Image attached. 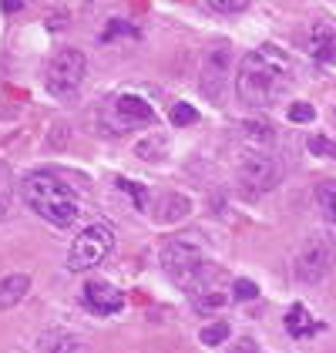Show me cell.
<instances>
[{
	"label": "cell",
	"mask_w": 336,
	"mask_h": 353,
	"mask_svg": "<svg viewBox=\"0 0 336 353\" xmlns=\"http://www.w3.org/2000/svg\"><path fill=\"white\" fill-rule=\"evenodd\" d=\"M225 296L222 293H212V296H205V299H198V310H212V306H222Z\"/></svg>",
	"instance_id": "cell-27"
},
{
	"label": "cell",
	"mask_w": 336,
	"mask_h": 353,
	"mask_svg": "<svg viewBox=\"0 0 336 353\" xmlns=\"http://www.w3.org/2000/svg\"><path fill=\"white\" fill-rule=\"evenodd\" d=\"M24 202L51 225H74L81 219V195L54 172H30L21 182Z\"/></svg>",
	"instance_id": "cell-2"
},
{
	"label": "cell",
	"mask_w": 336,
	"mask_h": 353,
	"mask_svg": "<svg viewBox=\"0 0 336 353\" xmlns=\"http://www.w3.org/2000/svg\"><path fill=\"white\" fill-rule=\"evenodd\" d=\"M162 270H165L168 279H171L175 286H182L185 293H198V290L216 276L209 256H205L196 243H189V239H171V243L162 249Z\"/></svg>",
	"instance_id": "cell-3"
},
{
	"label": "cell",
	"mask_w": 336,
	"mask_h": 353,
	"mask_svg": "<svg viewBox=\"0 0 336 353\" xmlns=\"http://www.w3.org/2000/svg\"><path fill=\"white\" fill-rule=\"evenodd\" d=\"M30 290V279L24 272H14V276H3L0 279V310H10V306H17L21 299L28 296Z\"/></svg>",
	"instance_id": "cell-13"
},
{
	"label": "cell",
	"mask_w": 336,
	"mask_h": 353,
	"mask_svg": "<svg viewBox=\"0 0 336 353\" xmlns=\"http://www.w3.org/2000/svg\"><path fill=\"white\" fill-rule=\"evenodd\" d=\"M155 125H158V114L151 108V101H145L135 91H118L101 108V128L108 135H128L135 128H155Z\"/></svg>",
	"instance_id": "cell-4"
},
{
	"label": "cell",
	"mask_w": 336,
	"mask_h": 353,
	"mask_svg": "<svg viewBox=\"0 0 336 353\" xmlns=\"http://www.w3.org/2000/svg\"><path fill=\"white\" fill-rule=\"evenodd\" d=\"M21 7H24L21 0H17V3H14V0H7V3H3V10H7V14H14V10H21Z\"/></svg>",
	"instance_id": "cell-28"
},
{
	"label": "cell",
	"mask_w": 336,
	"mask_h": 353,
	"mask_svg": "<svg viewBox=\"0 0 336 353\" xmlns=\"http://www.w3.org/2000/svg\"><path fill=\"white\" fill-rule=\"evenodd\" d=\"M198 340L205 343V347H219V343H225L229 340V323H209V326H202V333H198Z\"/></svg>",
	"instance_id": "cell-16"
},
{
	"label": "cell",
	"mask_w": 336,
	"mask_h": 353,
	"mask_svg": "<svg viewBox=\"0 0 336 353\" xmlns=\"http://www.w3.org/2000/svg\"><path fill=\"white\" fill-rule=\"evenodd\" d=\"M232 353H259V347H255V340H249V336H242L235 347H232Z\"/></svg>",
	"instance_id": "cell-26"
},
{
	"label": "cell",
	"mask_w": 336,
	"mask_h": 353,
	"mask_svg": "<svg viewBox=\"0 0 336 353\" xmlns=\"http://www.w3.org/2000/svg\"><path fill=\"white\" fill-rule=\"evenodd\" d=\"M202 7L212 10V14H242L249 3H246V0H205Z\"/></svg>",
	"instance_id": "cell-18"
},
{
	"label": "cell",
	"mask_w": 336,
	"mask_h": 353,
	"mask_svg": "<svg viewBox=\"0 0 336 353\" xmlns=\"http://www.w3.org/2000/svg\"><path fill=\"white\" fill-rule=\"evenodd\" d=\"M171 121H175V128H189V125L198 121V111L192 105H185V101H175L171 105Z\"/></svg>",
	"instance_id": "cell-17"
},
{
	"label": "cell",
	"mask_w": 336,
	"mask_h": 353,
	"mask_svg": "<svg viewBox=\"0 0 336 353\" xmlns=\"http://www.w3.org/2000/svg\"><path fill=\"white\" fill-rule=\"evenodd\" d=\"M114 249V232L108 222H91L84 225L81 236L71 243V252H67V270L71 272H84L94 270L98 263L108 259V252Z\"/></svg>",
	"instance_id": "cell-5"
},
{
	"label": "cell",
	"mask_w": 336,
	"mask_h": 353,
	"mask_svg": "<svg viewBox=\"0 0 336 353\" xmlns=\"http://www.w3.org/2000/svg\"><path fill=\"white\" fill-rule=\"evenodd\" d=\"M289 118H293V121H313L316 111H313V105H306V101H296V105L289 108Z\"/></svg>",
	"instance_id": "cell-22"
},
{
	"label": "cell",
	"mask_w": 336,
	"mask_h": 353,
	"mask_svg": "<svg viewBox=\"0 0 336 353\" xmlns=\"http://www.w3.org/2000/svg\"><path fill=\"white\" fill-rule=\"evenodd\" d=\"M306 51L319 64H333L336 61V24L333 21H326V17L313 21V28L306 34Z\"/></svg>",
	"instance_id": "cell-11"
},
{
	"label": "cell",
	"mask_w": 336,
	"mask_h": 353,
	"mask_svg": "<svg viewBox=\"0 0 336 353\" xmlns=\"http://www.w3.org/2000/svg\"><path fill=\"white\" fill-rule=\"evenodd\" d=\"M229 74H232L229 51L225 48H212L209 57H205V64H202V91H205V98L222 101L225 88H229Z\"/></svg>",
	"instance_id": "cell-8"
},
{
	"label": "cell",
	"mask_w": 336,
	"mask_h": 353,
	"mask_svg": "<svg viewBox=\"0 0 336 353\" xmlns=\"http://www.w3.org/2000/svg\"><path fill=\"white\" fill-rule=\"evenodd\" d=\"M316 205H319V212L326 219V225L336 232V182H319L316 185Z\"/></svg>",
	"instance_id": "cell-15"
},
{
	"label": "cell",
	"mask_w": 336,
	"mask_h": 353,
	"mask_svg": "<svg viewBox=\"0 0 336 353\" xmlns=\"http://www.w3.org/2000/svg\"><path fill=\"white\" fill-rule=\"evenodd\" d=\"M84 306L91 310V313H98V316H114V313H121L125 310V293L112 286V283H105V279H91V283H84Z\"/></svg>",
	"instance_id": "cell-9"
},
{
	"label": "cell",
	"mask_w": 336,
	"mask_h": 353,
	"mask_svg": "<svg viewBox=\"0 0 336 353\" xmlns=\"http://www.w3.org/2000/svg\"><path fill=\"white\" fill-rule=\"evenodd\" d=\"M74 333H67V330H61V326H51V330H44L41 333V340H37V353H74Z\"/></svg>",
	"instance_id": "cell-14"
},
{
	"label": "cell",
	"mask_w": 336,
	"mask_h": 353,
	"mask_svg": "<svg viewBox=\"0 0 336 353\" xmlns=\"http://www.w3.org/2000/svg\"><path fill=\"white\" fill-rule=\"evenodd\" d=\"M246 135L259 138V141H269V138H273V132H269V125H255V121H249V125H246Z\"/></svg>",
	"instance_id": "cell-24"
},
{
	"label": "cell",
	"mask_w": 336,
	"mask_h": 353,
	"mask_svg": "<svg viewBox=\"0 0 336 353\" xmlns=\"http://www.w3.org/2000/svg\"><path fill=\"white\" fill-rule=\"evenodd\" d=\"M293 81V61L282 54L276 44L252 48L239 61L235 71V94L249 108H269L282 98V91Z\"/></svg>",
	"instance_id": "cell-1"
},
{
	"label": "cell",
	"mask_w": 336,
	"mask_h": 353,
	"mask_svg": "<svg viewBox=\"0 0 336 353\" xmlns=\"http://www.w3.org/2000/svg\"><path fill=\"white\" fill-rule=\"evenodd\" d=\"M84 71H87V64H84L81 51L64 48V51H57V54L51 57V64H48V71H44V84H48V91H51L54 98H74V94L81 91Z\"/></svg>",
	"instance_id": "cell-6"
},
{
	"label": "cell",
	"mask_w": 336,
	"mask_h": 353,
	"mask_svg": "<svg viewBox=\"0 0 336 353\" xmlns=\"http://www.w3.org/2000/svg\"><path fill=\"white\" fill-rule=\"evenodd\" d=\"M259 296V286L252 279H235L232 283V299H255Z\"/></svg>",
	"instance_id": "cell-20"
},
{
	"label": "cell",
	"mask_w": 336,
	"mask_h": 353,
	"mask_svg": "<svg viewBox=\"0 0 336 353\" xmlns=\"http://www.w3.org/2000/svg\"><path fill=\"white\" fill-rule=\"evenodd\" d=\"M319 330H323V323H316V320L309 316V310L303 303H293V306H289V313H286V333H289V336L306 340V336L319 333Z\"/></svg>",
	"instance_id": "cell-12"
},
{
	"label": "cell",
	"mask_w": 336,
	"mask_h": 353,
	"mask_svg": "<svg viewBox=\"0 0 336 353\" xmlns=\"http://www.w3.org/2000/svg\"><path fill=\"white\" fill-rule=\"evenodd\" d=\"M242 182H246V189L249 192L273 189V185L280 182V162H276L273 155L255 152V155H249V159L242 162Z\"/></svg>",
	"instance_id": "cell-10"
},
{
	"label": "cell",
	"mask_w": 336,
	"mask_h": 353,
	"mask_svg": "<svg viewBox=\"0 0 336 353\" xmlns=\"http://www.w3.org/2000/svg\"><path fill=\"white\" fill-rule=\"evenodd\" d=\"M309 152L319 155V159H336V141H330L323 135H313L309 138Z\"/></svg>",
	"instance_id": "cell-19"
},
{
	"label": "cell",
	"mask_w": 336,
	"mask_h": 353,
	"mask_svg": "<svg viewBox=\"0 0 336 353\" xmlns=\"http://www.w3.org/2000/svg\"><path fill=\"white\" fill-rule=\"evenodd\" d=\"M165 202H168V212L162 216L165 222H171L175 216H178V219L189 216V199H182V195H171V199H165Z\"/></svg>",
	"instance_id": "cell-21"
},
{
	"label": "cell",
	"mask_w": 336,
	"mask_h": 353,
	"mask_svg": "<svg viewBox=\"0 0 336 353\" xmlns=\"http://www.w3.org/2000/svg\"><path fill=\"white\" fill-rule=\"evenodd\" d=\"M118 189L132 192V195H135V202H138V209H145V189H141V185H135V182H128V179H118Z\"/></svg>",
	"instance_id": "cell-23"
},
{
	"label": "cell",
	"mask_w": 336,
	"mask_h": 353,
	"mask_svg": "<svg viewBox=\"0 0 336 353\" xmlns=\"http://www.w3.org/2000/svg\"><path fill=\"white\" fill-rule=\"evenodd\" d=\"M114 34H135V30L128 28V24H125V21H112V24H108V30H105V34H101V41H112Z\"/></svg>",
	"instance_id": "cell-25"
},
{
	"label": "cell",
	"mask_w": 336,
	"mask_h": 353,
	"mask_svg": "<svg viewBox=\"0 0 336 353\" xmlns=\"http://www.w3.org/2000/svg\"><path fill=\"white\" fill-rule=\"evenodd\" d=\"M330 263H333V249L323 236H313L303 243L300 256H296V276L303 283H319L326 272H330Z\"/></svg>",
	"instance_id": "cell-7"
}]
</instances>
